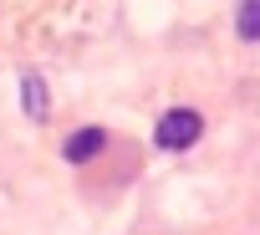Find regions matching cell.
<instances>
[{"label":"cell","instance_id":"4","mask_svg":"<svg viewBox=\"0 0 260 235\" xmlns=\"http://www.w3.org/2000/svg\"><path fill=\"white\" fill-rule=\"evenodd\" d=\"M235 31H240V41H260V0H240Z\"/></svg>","mask_w":260,"mask_h":235},{"label":"cell","instance_id":"3","mask_svg":"<svg viewBox=\"0 0 260 235\" xmlns=\"http://www.w3.org/2000/svg\"><path fill=\"white\" fill-rule=\"evenodd\" d=\"M102 149H107V133H102V128H82V133L67 138V164H87V159H97Z\"/></svg>","mask_w":260,"mask_h":235},{"label":"cell","instance_id":"2","mask_svg":"<svg viewBox=\"0 0 260 235\" xmlns=\"http://www.w3.org/2000/svg\"><path fill=\"white\" fill-rule=\"evenodd\" d=\"M21 107H26V118H31V123H46V112H51L46 82H41L36 72H26V77H21Z\"/></svg>","mask_w":260,"mask_h":235},{"label":"cell","instance_id":"1","mask_svg":"<svg viewBox=\"0 0 260 235\" xmlns=\"http://www.w3.org/2000/svg\"><path fill=\"white\" fill-rule=\"evenodd\" d=\"M199 133H204V118H199L194 107H169V112L158 118V128H153L158 149H169V154L194 149V143H199Z\"/></svg>","mask_w":260,"mask_h":235}]
</instances>
